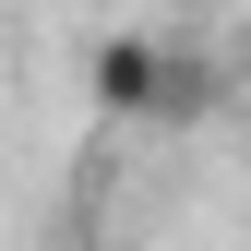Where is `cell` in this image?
Returning <instances> with one entry per match:
<instances>
[{
  "label": "cell",
  "mask_w": 251,
  "mask_h": 251,
  "mask_svg": "<svg viewBox=\"0 0 251 251\" xmlns=\"http://www.w3.org/2000/svg\"><path fill=\"white\" fill-rule=\"evenodd\" d=\"M203 108H215V72H203L192 48H168V96H155V120L179 132V120H203Z\"/></svg>",
  "instance_id": "2"
},
{
  "label": "cell",
  "mask_w": 251,
  "mask_h": 251,
  "mask_svg": "<svg viewBox=\"0 0 251 251\" xmlns=\"http://www.w3.org/2000/svg\"><path fill=\"white\" fill-rule=\"evenodd\" d=\"M84 96H96L108 120H155V96H168V36H144V24L96 36V60H84Z\"/></svg>",
  "instance_id": "1"
},
{
  "label": "cell",
  "mask_w": 251,
  "mask_h": 251,
  "mask_svg": "<svg viewBox=\"0 0 251 251\" xmlns=\"http://www.w3.org/2000/svg\"><path fill=\"white\" fill-rule=\"evenodd\" d=\"M239 96H251V48H239Z\"/></svg>",
  "instance_id": "3"
}]
</instances>
